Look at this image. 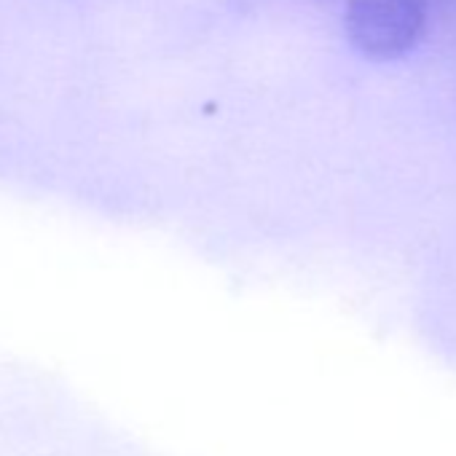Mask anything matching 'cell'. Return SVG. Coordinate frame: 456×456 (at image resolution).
I'll use <instances>...</instances> for the list:
<instances>
[{
  "mask_svg": "<svg viewBox=\"0 0 456 456\" xmlns=\"http://www.w3.org/2000/svg\"><path fill=\"white\" fill-rule=\"evenodd\" d=\"M429 25L421 0H349L344 33L368 60L389 62L411 54Z\"/></svg>",
  "mask_w": 456,
  "mask_h": 456,
  "instance_id": "6da1fadb",
  "label": "cell"
},
{
  "mask_svg": "<svg viewBox=\"0 0 456 456\" xmlns=\"http://www.w3.org/2000/svg\"><path fill=\"white\" fill-rule=\"evenodd\" d=\"M429 17H440L445 22H456V0H421Z\"/></svg>",
  "mask_w": 456,
  "mask_h": 456,
  "instance_id": "7a4b0ae2",
  "label": "cell"
}]
</instances>
